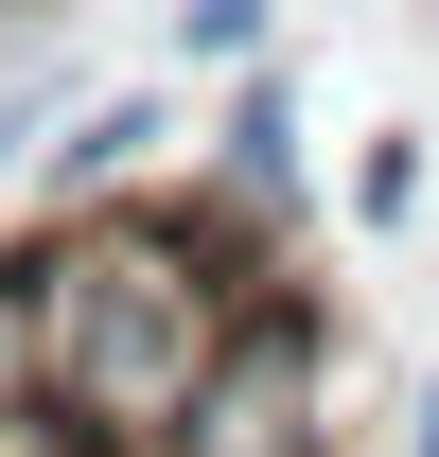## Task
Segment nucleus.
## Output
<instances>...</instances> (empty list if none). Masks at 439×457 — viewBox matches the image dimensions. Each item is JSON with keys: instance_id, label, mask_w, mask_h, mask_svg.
<instances>
[{"instance_id": "nucleus-3", "label": "nucleus", "mask_w": 439, "mask_h": 457, "mask_svg": "<svg viewBox=\"0 0 439 457\" xmlns=\"http://www.w3.org/2000/svg\"><path fill=\"white\" fill-rule=\"evenodd\" d=\"M159 88H88V106H54V141H36V159H54V212H88V194H123V176L159 159Z\"/></svg>"}, {"instance_id": "nucleus-8", "label": "nucleus", "mask_w": 439, "mask_h": 457, "mask_svg": "<svg viewBox=\"0 0 439 457\" xmlns=\"http://www.w3.org/2000/svg\"><path fill=\"white\" fill-rule=\"evenodd\" d=\"M404 457H439V387H422V422H404Z\"/></svg>"}, {"instance_id": "nucleus-1", "label": "nucleus", "mask_w": 439, "mask_h": 457, "mask_svg": "<svg viewBox=\"0 0 439 457\" xmlns=\"http://www.w3.org/2000/svg\"><path fill=\"white\" fill-rule=\"evenodd\" d=\"M141 457H334V370H317V299H299V282L228 299L211 370L176 387V422H159Z\"/></svg>"}, {"instance_id": "nucleus-4", "label": "nucleus", "mask_w": 439, "mask_h": 457, "mask_svg": "<svg viewBox=\"0 0 439 457\" xmlns=\"http://www.w3.org/2000/svg\"><path fill=\"white\" fill-rule=\"evenodd\" d=\"M0 457H141L123 422H88L70 387H0Z\"/></svg>"}, {"instance_id": "nucleus-2", "label": "nucleus", "mask_w": 439, "mask_h": 457, "mask_svg": "<svg viewBox=\"0 0 439 457\" xmlns=\"http://www.w3.org/2000/svg\"><path fill=\"white\" fill-rule=\"evenodd\" d=\"M211 194H228V212H264V228L317 212V159H299V88H281V54L228 71V106H211Z\"/></svg>"}, {"instance_id": "nucleus-5", "label": "nucleus", "mask_w": 439, "mask_h": 457, "mask_svg": "<svg viewBox=\"0 0 439 457\" xmlns=\"http://www.w3.org/2000/svg\"><path fill=\"white\" fill-rule=\"evenodd\" d=\"M264 18H281V0H176V54H211V71H246V54H264Z\"/></svg>"}, {"instance_id": "nucleus-7", "label": "nucleus", "mask_w": 439, "mask_h": 457, "mask_svg": "<svg viewBox=\"0 0 439 457\" xmlns=\"http://www.w3.org/2000/svg\"><path fill=\"white\" fill-rule=\"evenodd\" d=\"M352 212H369V228H404V212H422V141H369V176H352Z\"/></svg>"}, {"instance_id": "nucleus-6", "label": "nucleus", "mask_w": 439, "mask_h": 457, "mask_svg": "<svg viewBox=\"0 0 439 457\" xmlns=\"http://www.w3.org/2000/svg\"><path fill=\"white\" fill-rule=\"evenodd\" d=\"M0 387H54V370H36V264H18V246H0Z\"/></svg>"}]
</instances>
